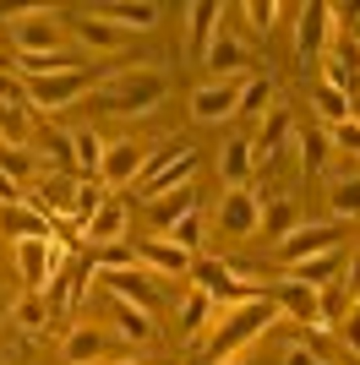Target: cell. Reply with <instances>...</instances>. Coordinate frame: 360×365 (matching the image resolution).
<instances>
[{
  "mask_svg": "<svg viewBox=\"0 0 360 365\" xmlns=\"http://www.w3.org/2000/svg\"><path fill=\"white\" fill-rule=\"evenodd\" d=\"M333 142L344 153H360V120H344V125H333Z\"/></svg>",
  "mask_w": 360,
  "mask_h": 365,
  "instance_id": "cell-47",
  "label": "cell"
},
{
  "mask_svg": "<svg viewBox=\"0 0 360 365\" xmlns=\"http://www.w3.org/2000/svg\"><path fill=\"white\" fill-rule=\"evenodd\" d=\"M99 88L88 71H66V76H33L28 82V109H66V104H76V98H88V93Z\"/></svg>",
  "mask_w": 360,
  "mask_h": 365,
  "instance_id": "cell-7",
  "label": "cell"
},
{
  "mask_svg": "<svg viewBox=\"0 0 360 365\" xmlns=\"http://www.w3.org/2000/svg\"><path fill=\"white\" fill-rule=\"evenodd\" d=\"M22 191H28V185H16V180H6V175H0V207H16V202H22Z\"/></svg>",
  "mask_w": 360,
  "mask_h": 365,
  "instance_id": "cell-49",
  "label": "cell"
},
{
  "mask_svg": "<svg viewBox=\"0 0 360 365\" xmlns=\"http://www.w3.org/2000/svg\"><path fill=\"white\" fill-rule=\"evenodd\" d=\"M11 322H16V327H22V333H44V327H49V305H44V294H22V300H16L11 305Z\"/></svg>",
  "mask_w": 360,
  "mask_h": 365,
  "instance_id": "cell-36",
  "label": "cell"
},
{
  "mask_svg": "<svg viewBox=\"0 0 360 365\" xmlns=\"http://www.w3.org/2000/svg\"><path fill=\"white\" fill-rule=\"evenodd\" d=\"M328 202H333V218H360V175H333Z\"/></svg>",
  "mask_w": 360,
  "mask_h": 365,
  "instance_id": "cell-34",
  "label": "cell"
},
{
  "mask_svg": "<svg viewBox=\"0 0 360 365\" xmlns=\"http://www.w3.org/2000/svg\"><path fill=\"white\" fill-rule=\"evenodd\" d=\"M131 262H136L131 245H104V251H93V257H88V267L104 278V273H120V267H131Z\"/></svg>",
  "mask_w": 360,
  "mask_h": 365,
  "instance_id": "cell-39",
  "label": "cell"
},
{
  "mask_svg": "<svg viewBox=\"0 0 360 365\" xmlns=\"http://www.w3.org/2000/svg\"><path fill=\"white\" fill-rule=\"evenodd\" d=\"M104 202H109V185L99 180V175H88V180H76V202H71V224L82 229V224H88L93 213H99V207H104Z\"/></svg>",
  "mask_w": 360,
  "mask_h": 365,
  "instance_id": "cell-31",
  "label": "cell"
},
{
  "mask_svg": "<svg viewBox=\"0 0 360 365\" xmlns=\"http://www.w3.org/2000/svg\"><path fill=\"white\" fill-rule=\"evenodd\" d=\"M88 98H93L99 115H120V120H131V115H153V109L169 98V76L159 71V66H115Z\"/></svg>",
  "mask_w": 360,
  "mask_h": 365,
  "instance_id": "cell-1",
  "label": "cell"
},
{
  "mask_svg": "<svg viewBox=\"0 0 360 365\" xmlns=\"http://www.w3.org/2000/svg\"><path fill=\"white\" fill-rule=\"evenodd\" d=\"M71 262L66 240H16V267H22V284L33 294H44V284Z\"/></svg>",
  "mask_w": 360,
  "mask_h": 365,
  "instance_id": "cell-6",
  "label": "cell"
},
{
  "mask_svg": "<svg viewBox=\"0 0 360 365\" xmlns=\"http://www.w3.org/2000/svg\"><path fill=\"white\" fill-rule=\"evenodd\" d=\"M104 148L109 142L99 137V131H71V169H76V180H88V175H99V164H104Z\"/></svg>",
  "mask_w": 360,
  "mask_h": 365,
  "instance_id": "cell-29",
  "label": "cell"
},
{
  "mask_svg": "<svg viewBox=\"0 0 360 365\" xmlns=\"http://www.w3.org/2000/svg\"><path fill=\"white\" fill-rule=\"evenodd\" d=\"M93 16H104L109 28H120V33H148V28H159V6L153 0H109V6H93Z\"/></svg>",
  "mask_w": 360,
  "mask_h": 365,
  "instance_id": "cell-20",
  "label": "cell"
},
{
  "mask_svg": "<svg viewBox=\"0 0 360 365\" xmlns=\"http://www.w3.org/2000/svg\"><path fill=\"white\" fill-rule=\"evenodd\" d=\"M104 354H109V338L88 322L66 327V338H60V365H104Z\"/></svg>",
  "mask_w": 360,
  "mask_h": 365,
  "instance_id": "cell-19",
  "label": "cell"
},
{
  "mask_svg": "<svg viewBox=\"0 0 360 365\" xmlns=\"http://www.w3.org/2000/svg\"><path fill=\"white\" fill-rule=\"evenodd\" d=\"M333 273H339V262H333V257H311V262H295V267H289V284H306V289H328Z\"/></svg>",
  "mask_w": 360,
  "mask_h": 365,
  "instance_id": "cell-35",
  "label": "cell"
},
{
  "mask_svg": "<svg viewBox=\"0 0 360 365\" xmlns=\"http://www.w3.org/2000/svg\"><path fill=\"white\" fill-rule=\"evenodd\" d=\"M109 294H115L120 305H136V311H153L159 305V284L164 278L153 273V267H142V262H131V267H120V273H104Z\"/></svg>",
  "mask_w": 360,
  "mask_h": 365,
  "instance_id": "cell-13",
  "label": "cell"
},
{
  "mask_svg": "<svg viewBox=\"0 0 360 365\" xmlns=\"http://www.w3.org/2000/svg\"><path fill=\"white\" fill-rule=\"evenodd\" d=\"M0 104L6 109H28V82L16 71H0Z\"/></svg>",
  "mask_w": 360,
  "mask_h": 365,
  "instance_id": "cell-42",
  "label": "cell"
},
{
  "mask_svg": "<svg viewBox=\"0 0 360 365\" xmlns=\"http://www.w3.org/2000/svg\"><path fill=\"white\" fill-rule=\"evenodd\" d=\"M0 235H11V240H55V218L33 213L28 202H16V207H0Z\"/></svg>",
  "mask_w": 360,
  "mask_h": 365,
  "instance_id": "cell-24",
  "label": "cell"
},
{
  "mask_svg": "<svg viewBox=\"0 0 360 365\" xmlns=\"http://www.w3.org/2000/svg\"><path fill=\"white\" fill-rule=\"evenodd\" d=\"M251 137H229L224 148H219V180H224V191H246V180H251Z\"/></svg>",
  "mask_w": 360,
  "mask_h": 365,
  "instance_id": "cell-23",
  "label": "cell"
},
{
  "mask_svg": "<svg viewBox=\"0 0 360 365\" xmlns=\"http://www.w3.org/2000/svg\"><path fill=\"white\" fill-rule=\"evenodd\" d=\"M279 365H322V360H316V349H311V344H289Z\"/></svg>",
  "mask_w": 360,
  "mask_h": 365,
  "instance_id": "cell-48",
  "label": "cell"
},
{
  "mask_svg": "<svg viewBox=\"0 0 360 365\" xmlns=\"http://www.w3.org/2000/svg\"><path fill=\"white\" fill-rule=\"evenodd\" d=\"M240 115V88L235 82H202L191 93V120L196 125H224Z\"/></svg>",
  "mask_w": 360,
  "mask_h": 365,
  "instance_id": "cell-14",
  "label": "cell"
},
{
  "mask_svg": "<svg viewBox=\"0 0 360 365\" xmlns=\"http://www.w3.org/2000/svg\"><path fill=\"white\" fill-rule=\"evenodd\" d=\"M300 22H295V55L306 66L311 61H322V55H328V33H333V6L328 0H306V6H300Z\"/></svg>",
  "mask_w": 360,
  "mask_h": 365,
  "instance_id": "cell-9",
  "label": "cell"
},
{
  "mask_svg": "<svg viewBox=\"0 0 360 365\" xmlns=\"http://www.w3.org/2000/svg\"><path fill=\"white\" fill-rule=\"evenodd\" d=\"M142 175H148V148H142V142L120 137V142H109V148H104V164H99V180H104L109 191H120V185H136Z\"/></svg>",
  "mask_w": 360,
  "mask_h": 365,
  "instance_id": "cell-10",
  "label": "cell"
},
{
  "mask_svg": "<svg viewBox=\"0 0 360 365\" xmlns=\"http://www.w3.org/2000/svg\"><path fill=\"white\" fill-rule=\"evenodd\" d=\"M339 338H344L349 349H355V354H360V305H349L344 317H339Z\"/></svg>",
  "mask_w": 360,
  "mask_h": 365,
  "instance_id": "cell-46",
  "label": "cell"
},
{
  "mask_svg": "<svg viewBox=\"0 0 360 365\" xmlns=\"http://www.w3.org/2000/svg\"><path fill=\"white\" fill-rule=\"evenodd\" d=\"M268 104H273V82L268 76H251L240 88V115H268Z\"/></svg>",
  "mask_w": 360,
  "mask_h": 365,
  "instance_id": "cell-38",
  "label": "cell"
},
{
  "mask_svg": "<svg viewBox=\"0 0 360 365\" xmlns=\"http://www.w3.org/2000/svg\"><path fill=\"white\" fill-rule=\"evenodd\" d=\"M202 66L213 71V82H229V76H240L246 71V44H240L235 33H213L208 38V49H202Z\"/></svg>",
  "mask_w": 360,
  "mask_h": 365,
  "instance_id": "cell-21",
  "label": "cell"
},
{
  "mask_svg": "<svg viewBox=\"0 0 360 365\" xmlns=\"http://www.w3.org/2000/svg\"><path fill=\"white\" fill-rule=\"evenodd\" d=\"M196 175V153L186 142H164V148L148 153V175H142V207L153 197H164V191H180V185H191Z\"/></svg>",
  "mask_w": 360,
  "mask_h": 365,
  "instance_id": "cell-4",
  "label": "cell"
},
{
  "mask_svg": "<svg viewBox=\"0 0 360 365\" xmlns=\"http://www.w3.org/2000/svg\"><path fill=\"white\" fill-rule=\"evenodd\" d=\"M22 202H28L33 213H44V218H71L76 180H66V175H39V180L22 191Z\"/></svg>",
  "mask_w": 360,
  "mask_h": 365,
  "instance_id": "cell-15",
  "label": "cell"
},
{
  "mask_svg": "<svg viewBox=\"0 0 360 365\" xmlns=\"http://www.w3.org/2000/svg\"><path fill=\"white\" fill-rule=\"evenodd\" d=\"M169 240H175L180 251H196V245H202V218H196V213H191V218H180V224L169 229Z\"/></svg>",
  "mask_w": 360,
  "mask_h": 365,
  "instance_id": "cell-43",
  "label": "cell"
},
{
  "mask_svg": "<svg viewBox=\"0 0 360 365\" xmlns=\"http://www.w3.org/2000/svg\"><path fill=\"white\" fill-rule=\"evenodd\" d=\"M76 240L82 245H93V251H104V245H126V202H115L109 197L99 213L88 218V224L76 229Z\"/></svg>",
  "mask_w": 360,
  "mask_h": 365,
  "instance_id": "cell-18",
  "label": "cell"
},
{
  "mask_svg": "<svg viewBox=\"0 0 360 365\" xmlns=\"http://www.w3.org/2000/svg\"><path fill=\"white\" fill-rule=\"evenodd\" d=\"M191 284L202 294H208L213 305H240V300H251V273L246 267H235V262H213V257H202V262H191Z\"/></svg>",
  "mask_w": 360,
  "mask_h": 365,
  "instance_id": "cell-5",
  "label": "cell"
},
{
  "mask_svg": "<svg viewBox=\"0 0 360 365\" xmlns=\"http://www.w3.org/2000/svg\"><path fill=\"white\" fill-rule=\"evenodd\" d=\"M273 305H279V311H284V317H295V322H306V327H311V333H328V322H322V294L316 289H306V284H273V294H268Z\"/></svg>",
  "mask_w": 360,
  "mask_h": 365,
  "instance_id": "cell-17",
  "label": "cell"
},
{
  "mask_svg": "<svg viewBox=\"0 0 360 365\" xmlns=\"http://www.w3.org/2000/svg\"><path fill=\"white\" fill-rule=\"evenodd\" d=\"M44 153L55 158V164H66V169H71V131L49 125V131H44Z\"/></svg>",
  "mask_w": 360,
  "mask_h": 365,
  "instance_id": "cell-44",
  "label": "cell"
},
{
  "mask_svg": "<svg viewBox=\"0 0 360 365\" xmlns=\"http://www.w3.org/2000/svg\"><path fill=\"white\" fill-rule=\"evenodd\" d=\"M191 213H196V185H180V191H164V197L148 202V218L164 229V235L180 224V218H191Z\"/></svg>",
  "mask_w": 360,
  "mask_h": 365,
  "instance_id": "cell-26",
  "label": "cell"
},
{
  "mask_svg": "<svg viewBox=\"0 0 360 365\" xmlns=\"http://www.w3.org/2000/svg\"><path fill=\"white\" fill-rule=\"evenodd\" d=\"M349 365H360V360H349Z\"/></svg>",
  "mask_w": 360,
  "mask_h": 365,
  "instance_id": "cell-55",
  "label": "cell"
},
{
  "mask_svg": "<svg viewBox=\"0 0 360 365\" xmlns=\"http://www.w3.org/2000/svg\"><path fill=\"white\" fill-rule=\"evenodd\" d=\"M109 365H148V360H109Z\"/></svg>",
  "mask_w": 360,
  "mask_h": 365,
  "instance_id": "cell-52",
  "label": "cell"
},
{
  "mask_svg": "<svg viewBox=\"0 0 360 365\" xmlns=\"http://www.w3.org/2000/svg\"><path fill=\"white\" fill-rule=\"evenodd\" d=\"M213 224H219V235H229V240H251L256 229H262V202H256V191L251 185H246V191H224Z\"/></svg>",
  "mask_w": 360,
  "mask_h": 365,
  "instance_id": "cell-8",
  "label": "cell"
},
{
  "mask_svg": "<svg viewBox=\"0 0 360 365\" xmlns=\"http://www.w3.org/2000/svg\"><path fill=\"white\" fill-rule=\"evenodd\" d=\"M328 169V137H306V175Z\"/></svg>",
  "mask_w": 360,
  "mask_h": 365,
  "instance_id": "cell-45",
  "label": "cell"
},
{
  "mask_svg": "<svg viewBox=\"0 0 360 365\" xmlns=\"http://www.w3.org/2000/svg\"><path fill=\"white\" fill-rule=\"evenodd\" d=\"M279 251V262H311V257H333L339 251V224H300L295 235H284V240L273 245Z\"/></svg>",
  "mask_w": 360,
  "mask_h": 365,
  "instance_id": "cell-12",
  "label": "cell"
},
{
  "mask_svg": "<svg viewBox=\"0 0 360 365\" xmlns=\"http://www.w3.org/2000/svg\"><path fill=\"white\" fill-rule=\"evenodd\" d=\"M0 317H6V294H0Z\"/></svg>",
  "mask_w": 360,
  "mask_h": 365,
  "instance_id": "cell-53",
  "label": "cell"
},
{
  "mask_svg": "<svg viewBox=\"0 0 360 365\" xmlns=\"http://www.w3.org/2000/svg\"><path fill=\"white\" fill-rule=\"evenodd\" d=\"M322 82H328L333 93H344L349 104L360 98V38H355V33L339 38V44L322 55Z\"/></svg>",
  "mask_w": 360,
  "mask_h": 365,
  "instance_id": "cell-11",
  "label": "cell"
},
{
  "mask_svg": "<svg viewBox=\"0 0 360 365\" xmlns=\"http://www.w3.org/2000/svg\"><path fill=\"white\" fill-rule=\"evenodd\" d=\"M0 365H6V354H0Z\"/></svg>",
  "mask_w": 360,
  "mask_h": 365,
  "instance_id": "cell-54",
  "label": "cell"
},
{
  "mask_svg": "<svg viewBox=\"0 0 360 365\" xmlns=\"http://www.w3.org/2000/svg\"><path fill=\"white\" fill-rule=\"evenodd\" d=\"M240 11H246V22H251L256 33H273V28H279V16H284V6H279V0H246Z\"/></svg>",
  "mask_w": 360,
  "mask_h": 365,
  "instance_id": "cell-40",
  "label": "cell"
},
{
  "mask_svg": "<svg viewBox=\"0 0 360 365\" xmlns=\"http://www.w3.org/2000/svg\"><path fill=\"white\" fill-rule=\"evenodd\" d=\"M88 284H93L88 262H66V267L44 284V305H49V311H76V305L88 300Z\"/></svg>",
  "mask_w": 360,
  "mask_h": 365,
  "instance_id": "cell-16",
  "label": "cell"
},
{
  "mask_svg": "<svg viewBox=\"0 0 360 365\" xmlns=\"http://www.w3.org/2000/svg\"><path fill=\"white\" fill-rule=\"evenodd\" d=\"M333 16H355V38H360V11H339V6H333Z\"/></svg>",
  "mask_w": 360,
  "mask_h": 365,
  "instance_id": "cell-51",
  "label": "cell"
},
{
  "mask_svg": "<svg viewBox=\"0 0 360 365\" xmlns=\"http://www.w3.org/2000/svg\"><path fill=\"white\" fill-rule=\"evenodd\" d=\"M262 229H268V240H273V245L284 240V235H295V229H300L295 202H289V197H273L268 207H262Z\"/></svg>",
  "mask_w": 360,
  "mask_h": 365,
  "instance_id": "cell-33",
  "label": "cell"
},
{
  "mask_svg": "<svg viewBox=\"0 0 360 365\" xmlns=\"http://www.w3.org/2000/svg\"><path fill=\"white\" fill-rule=\"evenodd\" d=\"M284 317L273 300H262V294H251V300H240V305H213V338H208V360L213 365H229L240 360V354L251 349L256 338L268 333L273 322Z\"/></svg>",
  "mask_w": 360,
  "mask_h": 365,
  "instance_id": "cell-2",
  "label": "cell"
},
{
  "mask_svg": "<svg viewBox=\"0 0 360 365\" xmlns=\"http://www.w3.org/2000/svg\"><path fill=\"white\" fill-rule=\"evenodd\" d=\"M289 131H295V125H289V109H273L268 120H262V131H256V137H251V158H256V169H268L273 158L284 153Z\"/></svg>",
  "mask_w": 360,
  "mask_h": 365,
  "instance_id": "cell-25",
  "label": "cell"
},
{
  "mask_svg": "<svg viewBox=\"0 0 360 365\" xmlns=\"http://www.w3.org/2000/svg\"><path fill=\"white\" fill-rule=\"evenodd\" d=\"M202 327H213V300H208V294H202V289L191 284V289L180 294V333H186V338H196Z\"/></svg>",
  "mask_w": 360,
  "mask_h": 365,
  "instance_id": "cell-30",
  "label": "cell"
},
{
  "mask_svg": "<svg viewBox=\"0 0 360 365\" xmlns=\"http://www.w3.org/2000/svg\"><path fill=\"white\" fill-rule=\"evenodd\" d=\"M229 365H240V360H229Z\"/></svg>",
  "mask_w": 360,
  "mask_h": 365,
  "instance_id": "cell-56",
  "label": "cell"
},
{
  "mask_svg": "<svg viewBox=\"0 0 360 365\" xmlns=\"http://www.w3.org/2000/svg\"><path fill=\"white\" fill-rule=\"evenodd\" d=\"M76 44H82V49H93V55H115V49L126 44V33H120V28H109L104 16L82 11V22H76Z\"/></svg>",
  "mask_w": 360,
  "mask_h": 365,
  "instance_id": "cell-28",
  "label": "cell"
},
{
  "mask_svg": "<svg viewBox=\"0 0 360 365\" xmlns=\"http://www.w3.org/2000/svg\"><path fill=\"white\" fill-rule=\"evenodd\" d=\"M316 109H322V120H333V125H344L349 115H355V104H349L344 93H333L328 82H322V88H316Z\"/></svg>",
  "mask_w": 360,
  "mask_h": 365,
  "instance_id": "cell-41",
  "label": "cell"
},
{
  "mask_svg": "<svg viewBox=\"0 0 360 365\" xmlns=\"http://www.w3.org/2000/svg\"><path fill=\"white\" fill-rule=\"evenodd\" d=\"M0 175H6V180H28L33 185V153L28 148H6V142H0Z\"/></svg>",
  "mask_w": 360,
  "mask_h": 365,
  "instance_id": "cell-37",
  "label": "cell"
},
{
  "mask_svg": "<svg viewBox=\"0 0 360 365\" xmlns=\"http://www.w3.org/2000/svg\"><path fill=\"white\" fill-rule=\"evenodd\" d=\"M131 251H136V262H142V267H153L159 278H180V273H191V251H180L175 240H136Z\"/></svg>",
  "mask_w": 360,
  "mask_h": 365,
  "instance_id": "cell-22",
  "label": "cell"
},
{
  "mask_svg": "<svg viewBox=\"0 0 360 365\" xmlns=\"http://www.w3.org/2000/svg\"><path fill=\"white\" fill-rule=\"evenodd\" d=\"M16 55H66V22L55 6H22L6 16Z\"/></svg>",
  "mask_w": 360,
  "mask_h": 365,
  "instance_id": "cell-3",
  "label": "cell"
},
{
  "mask_svg": "<svg viewBox=\"0 0 360 365\" xmlns=\"http://www.w3.org/2000/svg\"><path fill=\"white\" fill-rule=\"evenodd\" d=\"M322 365H328V360H322Z\"/></svg>",
  "mask_w": 360,
  "mask_h": 365,
  "instance_id": "cell-57",
  "label": "cell"
},
{
  "mask_svg": "<svg viewBox=\"0 0 360 365\" xmlns=\"http://www.w3.org/2000/svg\"><path fill=\"white\" fill-rule=\"evenodd\" d=\"M180 16H186V38H191V49H208V38L219 33L224 6H213V0H191V6H180Z\"/></svg>",
  "mask_w": 360,
  "mask_h": 365,
  "instance_id": "cell-27",
  "label": "cell"
},
{
  "mask_svg": "<svg viewBox=\"0 0 360 365\" xmlns=\"http://www.w3.org/2000/svg\"><path fill=\"white\" fill-rule=\"evenodd\" d=\"M115 327L126 344H153L159 327H153V311H136V305H115Z\"/></svg>",
  "mask_w": 360,
  "mask_h": 365,
  "instance_id": "cell-32",
  "label": "cell"
},
{
  "mask_svg": "<svg viewBox=\"0 0 360 365\" xmlns=\"http://www.w3.org/2000/svg\"><path fill=\"white\" fill-rule=\"evenodd\" d=\"M349 289H360V251L349 257Z\"/></svg>",
  "mask_w": 360,
  "mask_h": 365,
  "instance_id": "cell-50",
  "label": "cell"
}]
</instances>
